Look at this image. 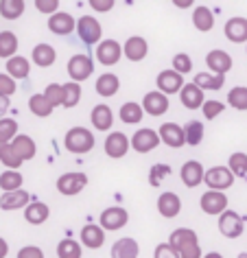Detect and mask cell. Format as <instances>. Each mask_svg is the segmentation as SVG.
<instances>
[{"label": "cell", "instance_id": "obj_1", "mask_svg": "<svg viewBox=\"0 0 247 258\" xmlns=\"http://www.w3.org/2000/svg\"><path fill=\"white\" fill-rule=\"evenodd\" d=\"M168 243L179 251L181 258H204L201 256V245H199V238L195 234V230H188V228L175 230L171 238H168Z\"/></svg>", "mask_w": 247, "mask_h": 258}, {"label": "cell", "instance_id": "obj_2", "mask_svg": "<svg viewBox=\"0 0 247 258\" xmlns=\"http://www.w3.org/2000/svg\"><path fill=\"white\" fill-rule=\"evenodd\" d=\"M66 149L70 153H88L94 149V136L86 127H73L66 134Z\"/></svg>", "mask_w": 247, "mask_h": 258}, {"label": "cell", "instance_id": "obj_3", "mask_svg": "<svg viewBox=\"0 0 247 258\" xmlns=\"http://www.w3.org/2000/svg\"><path fill=\"white\" fill-rule=\"evenodd\" d=\"M208 190H227L234 184V173L227 166H212L206 171V179Z\"/></svg>", "mask_w": 247, "mask_h": 258}, {"label": "cell", "instance_id": "obj_4", "mask_svg": "<svg viewBox=\"0 0 247 258\" xmlns=\"http://www.w3.org/2000/svg\"><path fill=\"white\" fill-rule=\"evenodd\" d=\"M92 70H94V61L90 59V55H75V57H70V61H68V75H70V79H73L75 83H81V81H86L90 75H92Z\"/></svg>", "mask_w": 247, "mask_h": 258}, {"label": "cell", "instance_id": "obj_5", "mask_svg": "<svg viewBox=\"0 0 247 258\" xmlns=\"http://www.w3.org/2000/svg\"><path fill=\"white\" fill-rule=\"evenodd\" d=\"M77 33H79L81 42L83 44H96L103 35V29H101V22L96 20L94 16H83L79 22H77Z\"/></svg>", "mask_w": 247, "mask_h": 258}, {"label": "cell", "instance_id": "obj_6", "mask_svg": "<svg viewBox=\"0 0 247 258\" xmlns=\"http://www.w3.org/2000/svg\"><path fill=\"white\" fill-rule=\"evenodd\" d=\"M199 206L206 215H219L221 217L227 210V195L221 190H208L201 195Z\"/></svg>", "mask_w": 247, "mask_h": 258}, {"label": "cell", "instance_id": "obj_7", "mask_svg": "<svg viewBox=\"0 0 247 258\" xmlns=\"http://www.w3.org/2000/svg\"><path fill=\"white\" fill-rule=\"evenodd\" d=\"M243 217L236 215L234 210H225L223 215L219 217V232L225 238H238L243 234Z\"/></svg>", "mask_w": 247, "mask_h": 258}, {"label": "cell", "instance_id": "obj_8", "mask_svg": "<svg viewBox=\"0 0 247 258\" xmlns=\"http://www.w3.org/2000/svg\"><path fill=\"white\" fill-rule=\"evenodd\" d=\"M160 143H162V140H160V134L153 132V129H149V127L138 129V132H136L134 136H132V147H134V151H138V153H149V151H153Z\"/></svg>", "mask_w": 247, "mask_h": 258}, {"label": "cell", "instance_id": "obj_9", "mask_svg": "<svg viewBox=\"0 0 247 258\" xmlns=\"http://www.w3.org/2000/svg\"><path fill=\"white\" fill-rule=\"evenodd\" d=\"M86 186H88V175H83V173H64L57 179V190L61 195H79Z\"/></svg>", "mask_w": 247, "mask_h": 258}, {"label": "cell", "instance_id": "obj_10", "mask_svg": "<svg viewBox=\"0 0 247 258\" xmlns=\"http://www.w3.org/2000/svg\"><path fill=\"white\" fill-rule=\"evenodd\" d=\"M120 55H122V46L116 40H105L96 46V59H99L103 66H114V63H118Z\"/></svg>", "mask_w": 247, "mask_h": 258}, {"label": "cell", "instance_id": "obj_11", "mask_svg": "<svg viewBox=\"0 0 247 258\" xmlns=\"http://www.w3.org/2000/svg\"><path fill=\"white\" fill-rule=\"evenodd\" d=\"M129 147H132V140H129L122 132H112L105 140V153L109 158H125Z\"/></svg>", "mask_w": 247, "mask_h": 258}, {"label": "cell", "instance_id": "obj_12", "mask_svg": "<svg viewBox=\"0 0 247 258\" xmlns=\"http://www.w3.org/2000/svg\"><path fill=\"white\" fill-rule=\"evenodd\" d=\"M160 140L171 147V149H179V147L186 145L184 127L175 125V122H164V125L160 127Z\"/></svg>", "mask_w": 247, "mask_h": 258}, {"label": "cell", "instance_id": "obj_13", "mask_svg": "<svg viewBox=\"0 0 247 258\" xmlns=\"http://www.w3.org/2000/svg\"><path fill=\"white\" fill-rule=\"evenodd\" d=\"M184 75L175 73V70H162L158 75V90L162 94H175V92H181L184 88Z\"/></svg>", "mask_w": 247, "mask_h": 258}, {"label": "cell", "instance_id": "obj_14", "mask_svg": "<svg viewBox=\"0 0 247 258\" xmlns=\"http://www.w3.org/2000/svg\"><path fill=\"white\" fill-rule=\"evenodd\" d=\"M179 175H181V182H184L188 188H197L206 179V171H204V166H201V162L188 160V162H184V166H181Z\"/></svg>", "mask_w": 247, "mask_h": 258}, {"label": "cell", "instance_id": "obj_15", "mask_svg": "<svg viewBox=\"0 0 247 258\" xmlns=\"http://www.w3.org/2000/svg\"><path fill=\"white\" fill-rule=\"evenodd\" d=\"M142 109L151 116H162L168 112V96L162 94L160 90H153V92H147L145 99H142Z\"/></svg>", "mask_w": 247, "mask_h": 258}, {"label": "cell", "instance_id": "obj_16", "mask_svg": "<svg viewBox=\"0 0 247 258\" xmlns=\"http://www.w3.org/2000/svg\"><path fill=\"white\" fill-rule=\"evenodd\" d=\"M147 53H149V44L145 37H140V35L129 37L125 42V46H122V55H125L129 61H142L147 57Z\"/></svg>", "mask_w": 247, "mask_h": 258}, {"label": "cell", "instance_id": "obj_17", "mask_svg": "<svg viewBox=\"0 0 247 258\" xmlns=\"http://www.w3.org/2000/svg\"><path fill=\"white\" fill-rule=\"evenodd\" d=\"M206 63L208 68L212 70L214 75H225L232 70V57L225 53V50H210V53L206 55Z\"/></svg>", "mask_w": 247, "mask_h": 258}, {"label": "cell", "instance_id": "obj_18", "mask_svg": "<svg viewBox=\"0 0 247 258\" xmlns=\"http://www.w3.org/2000/svg\"><path fill=\"white\" fill-rule=\"evenodd\" d=\"M181 210V199L175 192H162L158 197V212L164 219H173L177 217Z\"/></svg>", "mask_w": 247, "mask_h": 258}, {"label": "cell", "instance_id": "obj_19", "mask_svg": "<svg viewBox=\"0 0 247 258\" xmlns=\"http://www.w3.org/2000/svg\"><path fill=\"white\" fill-rule=\"evenodd\" d=\"M129 221V215L125 208H107L101 215V228L105 230H120Z\"/></svg>", "mask_w": 247, "mask_h": 258}, {"label": "cell", "instance_id": "obj_20", "mask_svg": "<svg viewBox=\"0 0 247 258\" xmlns=\"http://www.w3.org/2000/svg\"><path fill=\"white\" fill-rule=\"evenodd\" d=\"M31 204V195L27 190H14V192H3L0 197V208L3 210H18V208H27Z\"/></svg>", "mask_w": 247, "mask_h": 258}, {"label": "cell", "instance_id": "obj_21", "mask_svg": "<svg viewBox=\"0 0 247 258\" xmlns=\"http://www.w3.org/2000/svg\"><path fill=\"white\" fill-rule=\"evenodd\" d=\"M179 99H181V105L188 107V109H197V107H204V90L197 88L195 83H186L179 92Z\"/></svg>", "mask_w": 247, "mask_h": 258}, {"label": "cell", "instance_id": "obj_22", "mask_svg": "<svg viewBox=\"0 0 247 258\" xmlns=\"http://www.w3.org/2000/svg\"><path fill=\"white\" fill-rule=\"evenodd\" d=\"M225 37L234 44L247 42V20L245 18H230L225 22Z\"/></svg>", "mask_w": 247, "mask_h": 258}, {"label": "cell", "instance_id": "obj_23", "mask_svg": "<svg viewBox=\"0 0 247 258\" xmlns=\"http://www.w3.org/2000/svg\"><path fill=\"white\" fill-rule=\"evenodd\" d=\"M11 147H14V151L18 153V158L22 160H31V158H35V151H37V147H35V140L27 136V134H18V136L14 138V143H11Z\"/></svg>", "mask_w": 247, "mask_h": 258}, {"label": "cell", "instance_id": "obj_24", "mask_svg": "<svg viewBox=\"0 0 247 258\" xmlns=\"http://www.w3.org/2000/svg\"><path fill=\"white\" fill-rule=\"evenodd\" d=\"M103 241H105V232H103L101 225H86L81 230V245H86L90 249H99Z\"/></svg>", "mask_w": 247, "mask_h": 258}, {"label": "cell", "instance_id": "obj_25", "mask_svg": "<svg viewBox=\"0 0 247 258\" xmlns=\"http://www.w3.org/2000/svg\"><path fill=\"white\" fill-rule=\"evenodd\" d=\"M48 29L57 35H68V33H73V29H75V20L70 14H61L59 11V14L48 18Z\"/></svg>", "mask_w": 247, "mask_h": 258}, {"label": "cell", "instance_id": "obj_26", "mask_svg": "<svg viewBox=\"0 0 247 258\" xmlns=\"http://www.w3.org/2000/svg\"><path fill=\"white\" fill-rule=\"evenodd\" d=\"M138 243L134 238H118L114 245H112V258H138Z\"/></svg>", "mask_w": 247, "mask_h": 258}, {"label": "cell", "instance_id": "obj_27", "mask_svg": "<svg viewBox=\"0 0 247 258\" xmlns=\"http://www.w3.org/2000/svg\"><path fill=\"white\" fill-rule=\"evenodd\" d=\"M29 73H31V61L27 57L16 55L11 59H7V75L11 79H27Z\"/></svg>", "mask_w": 247, "mask_h": 258}, {"label": "cell", "instance_id": "obj_28", "mask_svg": "<svg viewBox=\"0 0 247 258\" xmlns=\"http://www.w3.org/2000/svg\"><path fill=\"white\" fill-rule=\"evenodd\" d=\"M90 120H92V125L99 129V132H105V129H109L114 125V112L109 109V105H96L92 109Z\"/></svg>", "mask_w": 247, "mask_h": 258}, {"label": "cell", "instance_id": "obj_29", "mask_svg": "<svg viewBox=\"0 0 247 258\" xmlns=\"http://www.w3.org/2000/svg\"><path fill=\"white\" fill-rule=\"evenodd\" d=\"M118 88H120V79L114 73H105L96 79V92H99L101 96H105V99L114 96L116 92H118Z\"/></svg>", "mask_w": 247, "mask_h": 258}, {"label": "cell", "instance_id": "obj_30", "mask_svg": "<svg viewBox=\"0 0 247 258\" xmlns=\"http://www.w3.org/2000/svg\"><path fill=\"white\" fill-rule=\"evenodd\" d=\"M48 215H50V210L44 202H33V204L27 206V210H24V219H27L31 225H42L48 219Z\"/></svg>", "mask_w": 247, "mask_h": 258}, {"label": "cell", "instance_id": "obj_31", "mask_svg": "<svg viewBox=\"0 0 247 258\" xmlns=\"http://www.w3.org/2000/svg\"><path fill=\"white\" fill-rule=\"evenodd\" d=\"M57 59V53H55V48L50 46V44H37V46L33 48V61H35V66H40V68H48V66H53Z\"/></svg>", "mask_w": 247, "mask_h": 258}, {"label": "cell", "instance_id": "obj_32", "mask_svg": "<svg viewBox=\"0 0 247 258\" xmlns=\"http://www.w3.org/2000/svg\"><path fill=\"white\" fill-rule=\"evenodd\" d=\"M193 24H195V29L201 31V33H208V31H212L214 27V16H212V11L208 9V7H197L193 11Z\"/></svg>", "mask_w": 247, "mask_h": 258}, {"label": "cell", "instance_id": "obj_33", "mask_svg": "<svg viewBox=\"0 0 247 258\" xmlns=\"http://www.w3.org/2000/svg\"><path fill=\"white\" fill-rule=\"evenodd\" d=\"M223 83H225V75H214V73L195 75V86L201 90H221Z\"/></svg>", "mask_w": 247, "mask_h": 258}, {"label": "cell", "instance_id": "obj_34", "mask_svg": "<svg viewBox=\"0 0 247 258\" xmlns=\"http://www.w3.org/2000/svg\"><path fill=\"white\" fill-rule=\"evenodd\" d=\"M142 116H145V109L138 103L129 101L125 105H120V120L127 122V125H136V122H142Z\"/></svg>", "mask_w": 247, "mask_h": 258}, {"label": "cell", "instance_id": "obj_35", "mask_svg": "<svg viewBox=\"0 0 247 258\" xmlns=\"http://www.w3.org/2000/svg\"><path fill=\"white\" fill-rule=\"evenodd\" d=\"M18 53V37L11 31H3L0 33V57L3 59H11Z\"/></svg>", "mask_w": 247, "mask_h": 258}, {"label": "cell", "instance_id": "obj_36", "mask_svg": "<svg viewBox=\"0 0 247 258\" xmlns=\"http://www.w3.org/2000/svg\"><path fill=\"white\" fill-rule=\"evenodd\" d=\"M24 14V0H0V16L5 20H18Z\"/></svg>", "mask_w": 247, "mask_h": 258}, {"label": "cell", "instance_id": "obj_37", "mask_svg": "<svg viewBox=\"0 0 247 258\" xmlns=\"http://www.w3.org/2000/svg\"><path fill=\"white\" fill-rule=\"evenodd\" d=\"M29 109L33 112L35 116H40V118H46V116L53 114V105L48 103V99L44 94H35V96H31L29 99Z\"/></svg>", "mask_w": 247, "mask_h": 258}, {"label": "cell", "instance_id": "obj_38", "mask_svg": "<svg viewBox=\"0 0 247 258\" xmlns=\"http://www.w3.org/2000/svg\"><path fill=\"white\" fill-rule=\"evenodd\" d=\"M18 136V122L14 118H0V147L11 145Z\"/></svg>", "mask_w": 247, "mask_h": 258}, {"label": "cell", "instance_id": "obj_39", "mask_svg": "<svg viewBox=\"0 0 247 258\" xmlns=\"http://www.w3.org/2000/svg\"><path fill=\"white\" fill-rule=\"evenodd\" d=\"M0 188L5 192H14V190H20L22 188V175L20 171H5L0 175Z\"/></svg>", "mask_w": 247, "mask_h": 258}, {"label": "cell", "instance_id": "obj_40", "mask_svg": "<svg viewBox=\"0 0 247 258\" xmlns=\"http://www.w3.org/2000/svg\"><path fill=\"white\" fill-rule=\"evenodd\" d=\"M184 134H186V145L197 147V145L201 143V140H204V122H199V120H191V122H186Z\"/></svg>", "mask_w": 247, "mask_h": 258}, {"label": "cell", "instance_id": "obj_41", "mask_svg": "<svg viewBox=\"0 0 247 258\" xmlns=\"http://www.w3.org/2000/svg\"><path fill=\"white\" fill-rule=\"evenodd\" d=\"M81 254H83L81 245L73 241V238H64V241L57 245V256L59 258H81Z\"/></svg>", "mask_w": 247, "mask_h": 258}, {"label": "cell", "instance_id": "obj_42", "mask_svg": "<svg viewBox=\"0 0 247 258\" xmlns=\"http://www.w3.org/2000/svg\"><path fill=\"white\" fill-rule=\"evenodd\" d=\"M227 169L234 173V177H245L247 175V153H240V151L232 153Z\"/></svg>", "mask_w": 247, "mask_h": 258}, {"label": "cell", "instance_id": "obj_43", "mask_svg": "<svg viewBox=\"0 0 247 258\" xmlns=\"http://www.w3.org/2000/svg\"><path fill=\"white\" fill-rule=\"evenodd\" d=\"M227 103L234 107V109H247V88L245 86H236L227 92Z\"/></svg>", "mask_w": 247, "mask_h": 258}, {"label": "cell", "instance_id": "obj_44", "mask_svg": "<svg viewBox=\"0 0 247 258\" xmlns=\"http://www.w3.org/2000/svg\"><path fill=\"white\" fill-rule=\"evenodd\" d=\"M0 162L7 166V171H18L22 164V160L18 158V153L14 151V147L11 145H5L3 149H0Z\"/></svg>", "mask_w": 247, "mask_h": 258}, {"label": "cell", "instance_id": "obj_45", "mask_svg": "<svg viewBox=\"0 0 247 258\" xmlns=\"http://www.w3.org/2000/svg\"><path fill=\"white\" fill-rule=\"evenodd\" d=\"M81 101V86L75 81H68L64 86V107H75Z\"/></svg>", "mask_w": 247, "mask_h": 258}, {"label": "cell", "instance_id": "obj_46", "mask_svg": "<svg viewBox=\"0 0 247 258\" xmlns=\"http://www.w3.org/2000/svg\"><path fill=\"white\" fill-rule=\"evenodd\" d=\"M44 96H46L53 107L64 105V86H59V83H50V86L44 90Z\"/></svg>", "mask_w": 247, "mask_h": 258}, {"label": "cell", "instance_id": "obj_47", "mask_svg": "<svg viewBox=\"0 0 247 258\" xmlns=\"http://www.w3.org/2000/svg\"><path fill=\"white\" fill-rule=\"evenodd\" d=\"M173 70H175V73H179V75L191 73V70H193L191 55H188V53H177V55H175L173 57Z\"/></svg>", "mask_w": 247, "mask_h": 258}, {"label": "cell", "instance_id": "obj_48", "mask_svg": "<svg viewBox=\"0 0 247 258\" xmlns=\"http://www.w3.org/2000/svg\"><path fill=\"white\" fill-rule=\"evenodd\" d=\"M16 90H18L16 79H11L7 73H0V96H7V99H9Z\"/></svg>", "mask_w": 247, "mask_h": 258}, {"label": "cell", "instance_id": "obj_49", "mask_svg": "<svg viewBox=\"0 0 247 258\" xmlns=\"http://www.w3.org/2000/svg\"><path fill=\"white\" fill-rule=\"evenodd\" d=\"M35 9L40 14H46V16H55L59 14V0H35Z\"/></svg>", "mask_w": 247, "mask_h": 258}, {"label": "cell", "instance_id": "obj_50", "mask_svg": "<svg viewBox=\"0 0 247 258\" xmlns=\"http://www.w3.org/2000/svg\"><path fill=\"white\" fill-rule=\"evenodd\" d=\"M201 109H204V116H206V118H208V120H212V118H217V116L223 112L225 105H223L221 101H206Z\"/></svg>", "mask_w": 247, "mask_h": 258}, {"label": "cell", "instance_id": "obj_51", "mask_svg": "<svg viewBox=\"0 0 247 258\" xmlns=\"http://www.w3.org/2000/svg\"><path fill=\"white\" fill-rule=\"evenodd\" d=\"M168 173H171V166H166V164H155L151 166V177H149V182H151V186H158L162 179H164Z\"/></svg>", "mask_w": 247, "mask_h": 258}, {"label": "cell", "instance_id": "obj_52", "mask_svg": "<svg viewBox=\"0 0 247 258\" xmlns=\"http://www.w3.org/2000/svg\"><path fill=\"white\" fill-rule=\"evenodd\" d=\"M155 258H181L179 256V251L173 247L171 243H162V245H158L155 247V254H153Z\"/></svg>", "mask_w": 247, "mask_h": 258}, {"label": "cell", "instance_id": "obj_53", "mask_svg": "<svg viewBox=\"0 0 247 258\" xmlns=\"http://www.w3.org/2000/svg\"><path fill=\"white\" fill-rule=\"evenodd\" d=\"M18 258H44V251L37 247V245H24V247L18 251Z\"/></svg>", "mask_w": 247, "mask_h": 258}, {"label": "cell", "instance_id": "obj_54", "mask_svg": "<svg viewBox=\"0 0 247 258\" xmlns=\"http://www.w3.org/2000/svg\"><path fill=\"white\" fill-rule=\"evenodd\" d=\"M90 7L94 11H109L114 7V0H90Z\"/></svg>", "mask_w": 247, "mask_h": 258}, {"label": "cell", "instance_id": "obj_55", "mask_svg": "<svg viewBox=\"0 0 247 258\" xmlns=\"http://www.w3.org/2000/svg\"><path fill=\"white\" fill-rule=\"evenodd\" d=\"M9 109V99L7 96H0V118H3V114Z\"/></svg>", "mask_w": 247, "mask_h": 258}, {"label": "cell", "instance_id": "obj_56", "mask_svg": "<svg viewBox=\"0 0 247 258\" xmlns=\"http://www.w3.org/2000/svg\"><path fill=\"white\" fill-rule=\"evenodd\" d=\"M9 254V245H7V241H5L3 236H0V258H5Z\"/></svg>", "mask_w": 247, "mask_h": 258}, {"label": "cell", "instance_id": "obj_57", "mask_svg": "<svg viewBox=\"0 0 247 258\" xmlns=\"http://www.w3.org/2000/svg\"><path fill=\"white\" fill-rule=\"evenodd\" d=\"M204 258H223V256H221L219 251H210V254H206Z\"/></svg>", "mask_w": 247, "mask_h": 258}, {"label": "cell", "instance_id": "obj_58", "mask_svg": "<svg viewBox=\"0 0 247 258\" xmlns=\"http://www.w3.org/2000/svg\"><path fill=\"white\" fill-rule=\"evenodd\" d=\"M175 5H177V7H188L191 3H184V0H175Z\"/></svg>", "mask_w": 247, "mask_h": 258}, {"label": "cell", "instance_id": "obj_59", "mask_svg": "<svg viewBox=\"0 0 247 258\" xmlns=\"http://www.w3.org/2000/svg\"><path fill=\"white\" fill-rule=\"evenodd\" d=\"M238 258H247V254H238Z\"/></svg>", "mask_w": 247, "mask_h": 258}, {"label": "cell", "instance_id": "obj_60", "mask_svg": "<svg viewBox=\"0 0 247 258\" xmlns=\"http://www.w3.org/2000/svg\"><path fill=\"white\" fill-rule=\"evenodd\" d=\"M0 149H3V147H0Z\"/></svg>", "mask_w": 247, "mask_h": 258}]
</instances>
